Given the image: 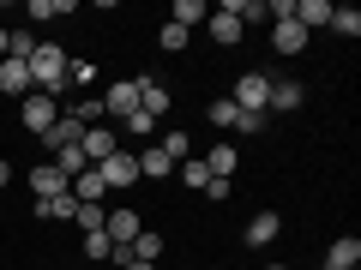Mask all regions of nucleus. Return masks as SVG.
I'll use <instances>...</instances> for the list:
<instances>
[{
    "label": "nucleus",
    "instance_id": "obj_22",
    "mask_svg": "<svg viewBox=\"0 0 361 270\" xmlns=\"http://www.w3.org/2000/svg\"><path fill=\"white\" fill-rule=\"evenodd\" d=\"M66 13H73L66 0H30V6H25V18H30V25H54V18H66Z\"/></svg>",
    "mask_w": 361,
    "mask_h": 270
},
{
    "label": "nucleus",
    "instance_id": "obj_18",
    "mask_svg": "<svg viewBox=\"0 0 361 270\" xmlns=\"http://www.w3.org/2000/svg\"><path fill=\"white\" fill-rule=\"evenodd\" d=\"M205 0H175V6H169V25H180V30H199L205 25Z\"/></svg>",
    "mask_w": 361,
    "mask_h": 270
},
{
    "label": "nucleus",
    "instance_id": "obj_38",
    "mask_svg": "<svg viewBox=\"0 0 361 270\" xmlns=\"http://www.w3.org/2000/svg\"><path fill=\"white\" fill-rule=\"evenodd\" d=\"M265 270H289V264H265Z\"/></svg>",
    "mask_w": 361,
    "mask_h": 270
},
{
    "label": "nucleus",
    "instance_id": "obj_14",
    "mask_svg": "<svg viewBox=\"0 0 361 270\" xmlns=\"http://www.w3.org/2000/svg\"><path fill=\"white\" fill-rule=\"evenodd\" d=\"M78 139H85V127H78L73 115H61V120H54L49 132H42V150L54 156V150H66V144H78Z\"/></svg>",
    "mask_w": 361,
    "mask_h": 270
},
{
    "label": "nucleus",
    "instance_id": "obj_33",
    "mask_svg": "<svg viewBox=\"0 0 361 270\" xmlns=\"http://www.w3.org/2000/svg\"><path fill=\"white\" fill-rule=\"evenodd\" d=\"M121 127H127V132H139V139H151V132H157V120H151V115H127Z\"/></svg>",
    "mask_w": 361,
    "mask_h": 270
},
{
    "label": "nucleus",
    "instance_id": "obj_13",
    "mask_svg": "<svg viewBox=\"0 0 361 270\" xmlns=\"http://www.w3.org/2000/svg\"><path fill=\"white\" fill-rule=\"evenodd\" d=\"M325 270H361V240L355 234H343V240L325 246Z\"/></svg>",
    "mask_w": 361,
    "mask_h": 270
},
{
    "label": "nucleus",
    "instance_id": "obj_21",
    "mask_svg": "<svg viewBox=\"0 0 361 270\" xmlns=\"http://www.w3.org/2000/svg\"><path fill=\"white\" fill-rule=\"evenodd\" d=\"M169 174H175V162H169L157 144H151V150H139V180H169Z\"/></svg>",
    "mask_w": 361,
    "mask_h": 270
},
{
    "label": "nucleus",
    "instance_id": "obj_11",
    "mask_svg": "<svg viewBox=\"0 0 361 270\" xmlns=\"http://www.w3.org/2000/svg\"><path fill=\"white\" fill-rule=\"evenodd\" d=\"M277 234H283V217L277 210H253L247 217V246H271Z\"/></svg>",
    "mask_w": 361,
    "mask_h": 270
},
{
    "label": "nucleus",
    "instance_id": "obj_6",
    "mask_svg": "<svg viewBox=\"0 0 361 270\" xmlns=\"http://www.w3.org/2000/svg\"><path fill=\"white\" fill-rule=\"evenodd\" d=\"M103 115H139V78H115L109 84V96H103Z\"/></svg>",
    "mask_w": 361,
    "mask_h": 270
},
{
    "label": "nucleus",
    "instance_id": "obj_37",
    "mask_svg": "<svg viewBox=\"0 0 361 270\" xmlns=\"http://www.w3.org/2000/svg\"><path fill=\"white\" fill-rule=\"evenodd\" d=\"M0 60H6V30H0Z\"/></svg>",
    "mask_w": 361,
    "mask_h": 270
},
{
    "label": "nucleus",
    "instance_id": "obj_32",
    "mask_svg": "<svg viewBox=\"0 0 361 270\" xmlns=\"http://www.w3.org/2000/svg\"><path fill=\"white\" fill-rule=\"evenodd\" d=\"M205 120H211V127H235V120H241V108H235L229 96H217V103L205 108Z\"/></svg>",
    "mask_w": 361,
    "mask_h": 270
},
{
    "label": "nucleus",
    "instance_id": "obj_23",
    "mask_svg": "<svg viewBox=\"0 0 361 270\" xmlns=\"http://www.w3.org/2000/svg\"><path fill=\"white\" fill-rule=\"evenodd\" d=\"M175 174H180V186H193V193H205L211 168H205V156H187V162H175Z\"/></svg>",
    "mask_w": 361,
    "mask_h": 270
},
{
    "label": "nucleus",
    "instance_id": "obj_29",
    "mask_svg": "<svg viewBox=\"0 0 361 270\" xmlns=\"http://www.w3.org/2000/svg\"><path fill=\"white\" fill-rule=\"evenodd\" d=\"M127 252H133V258H145V264H157V258H163V234H151V229H145L139 240L127 246Z\"/></svg>",
    "mask_w": 361,
    "mask_h": 270
},
{
    "label": "nucleus",
    "instance_id": "obj_34",
    "mask_svg": "<svg viewBox=\"0 0 361 270\" xmlns=\"http://www.w3.org/2000/svg\"><path fill=\"white\" fill-rule=\"evenodd\" d=\"M229 193H235V180H205V198H211V205H223Z\"/></svg>",
    "mask_w": 361,
    "mask_h": 270
},
{
    "label": "nucleus",
    "instance_id": "obj_17",
    "mask_svg": "<svg viewBox=\"0 0 361 270\" xmlns=\"http://www.w3.org/2000/svg\"><path fill=\"white\" fill-rule=\"evenodd\" d=\"M205 168H211V180H235V168H241L235 144H211V150H205Z\"/></svg>",
    "mask_w": 361,
    "mask_h": 270
},
{
    "label": "nucleus",
    "instance_id": "obj_5",
    "mask_svg": "<svg viewBox=\"0 0 361 270\" xmlns=\"http://www.w3.org/2000/svg\"><path fill=\"white\" fill-rule=\"evenodd\" d=\"M66 193H73V180H66L54 162H37V168H30V198H66Z\"/></svg>",
    "mask_w": 361,
    "mask_h": 270
},
{
    "label": "nucleus",
    "instance_id": "obj_31",
    "mask_svg": "<svg viewBox=\"0 0 361 270\" xmlns=\"http://www.w3.org/2000/svg\"><path fill=\"white\" fill-rule=\"evenodd\" d=\"M85 258H97V264H115V246H109V234H85Z\"/></svg>",
    "mask_w": 361,
    "mask_h": 270
},
{
    "label": "nucleus",
    "instance_id": "obj_12",
    "mask_svg": "<svg viewBox=\"0 0 361 270\" xmlns=\"http://www.w3.org/2000/svg\"><path fill=\"white\" fill-rule=\"evenodd\" d=\"M295 108H301V84H295V78H271L265 115H295Z\"/></svg>",
    "mask_w": 361,
    "mask_h": 270
},
{
    "label": "nucleus",
    "instance_id": "obj_25",
    "mask_svg": "<svg viewBox=\"0 0 361 270\" xmlns=\"http://www.w3.org/2000/svg\"><path fill=\"white\" fill-rule=\"evenodd\" d=\"M187 42H193V30H180V25H169V18H163V30H157V49H163V54H180Z\"/></svg>",
    "mask_w": 361,
    "mask_h": 270
},
{
    "label": "nucleus",
    "instance_id": "obj_10",
    "mask_svg": "<svg viewBox=\"0 0 361 270\" xmlns=\"http://www.w3.org/2000/svg\"><path fill=\"white\" fill-rule=\"evenodd\" d=\"M78 150H85V162H90V168H97V162H109V156H115L121 144H115V132H109V127H85Z\"/></svg>",
    "mask_w": 361,
    "mask_h": 270
},
{
    "label": "nucleus",
    "instance_id": "obj_2",
    "mask_svg": "<svg viewBox=\"0 0 361 270\" xmlns=\"http://www.w3.org/2000/svg\"><path fill=\"white\" fill-rule=\"evenodd\" d=\"M241 115H265V103H271V78L265 72H241L235 78V96H229Z\"/></svg>",
    "mask_w": 361,
    "mask_h": 270
},
{
    "label": "nucleus",
    "instance_id": "obj_9",
    "mask_svg": "<svg viewBox=\"0 0 361 270\" xmlns=\"http://www.w3.org/2000/svg\"><path fill=\"white\" fill-rule=\"evenodd\" d=\"M30 90H37V84H30V66H25V60H0V96L25 103Z\"/></svg>",
    "mask_w": 361,
    "mask_h": 270
},
{
    "label": "nucleus",
    "instance_id": "obj_7",
    "mask_svg": "<svg viewBox=\"0 0 361 270\" xmlns=\"http://www.w3.org/2000/svg\"><path fill=\"white\" fill-rule=\"evenodd\" d=\"M103 234H109V246H133V240L145 234V222H139V210H109Z\"/></svg>",
    "mask_w": 361,
    "mask_h": 270
},
{
    "label": "nucleus",
    "instance_id": "obj_30",
    "mask_svg": "<svg viewBox=\"0 0 361 270\" xmlns=\"http://www.w3.org/2000/svg\"><path fill=\"white\" fill-rule=\"evenodd\" d=\"M73 222H78V234H97V229L109 222V210H103V205H78V210H73Z\"/></svg>",
    "mask_w": 361,
    "mask_h": 270
},
{
    "label": "nucleus",
    "instance_id": "obj_26",
    "mask_svg": "<svg viewBox=\"0 0 361 270\" xmlns=\"http://www.w3.org/2000/svg\"><path fill=\"white\" fill-rule=\"evenodd\" d=\"M331 30L355 42V37H361V13H355V6H331Z\"/></svg>",
    "mask_w": 361,
    "mask_h": 270
},
{
    "label": "nucleus",
    "instance_id": "obj_36",
    "mask_svg": "<svg viewBox=\"0 0 361 270\" xmlns=\"http://www.w3.org/2000/svg\"><path fill=\"white\" fill-rule=\"evenodd\" d=\"M6 180H13V162H6V156H0V186H6Z\"/></svg>",
    "mask_w": 361,
    "mask_h": 270
},
{
    "label": "nucleus",
    "instance_id": "obj_20",
    "mask_svg": "<svg viewBox=\"0 0 361 270\" xmlns=\"http://www.w3.org/2000/svg\"><path fill=\"white\" fill-rule=\"evenodd\" d=\"M30 210H37L42 222H73V210H78V198H73V193H66V198H37V205H30Z\"/></svg>",
    "mask_w": 361,
    "mask_h": 270
},
{
    "label": "nucleus",
    "instance_id": "obj_16",
    "mask_svg": "<svg viewBox=\"0 0 361 270\" xmlns=\"http://www.w3.org/2000/svg\"><path fill=\"white\" fill-rule=\"evenodd\" d=\"M139 115H151V120L169 115V90L157 84V78H139Z\"/></svg>",
    "mask_w": 361,
    "mask_h": 270
},
{
    "label": "nucleus",
    "instance_id": "obj_28",
    "mask_svg": "<svg viewBox=\"0 0 361 270\" xmlns=\"http://www.w3.org/2000/svg\"><path fill=\"white\" fill-rule=\"evenodd\" d=\"M157 150H163L169 162H187V156H193V139H187V132H163V144H157Z\"/></svg>",
    "mask_w": 361,
    "mask_h": 270
},
{
    "label": "nucleus",
    "instance_id": "obj_15",
    "mask_svg": "<svg viewBox=\"0 0 361 270\" xmlns=\"http://www.w3.org/2000/svg\"><path fill=\"white\" fill-rule=\"evenodd\" d=\"M271 49L277 54H301L307 49V30H301L295 18H283V25H271Z\"/></svg>",
    "mask_w": 361,
    "mask_h": 270
},
{
    "label": "nucleus",
    "instance_id": "obj_27",
    "mask_svg": "<svg viewBox=\"0 0 361 270\" xmlns=\"http://www.w3.org/2000/svg\"><path fill=\"white\" fill-rule=\"evenodd\" d=\"M54 168H61L66 180H78V174H85L90 162H85V150H78V144H66V150H54Z\"/></svg>",
    "mask_w": 361,
    "mask_h": 270
},
{
    "label": "nucleus",
    "instance_id": "obj_3",
    "mask_svg": "<svg viewBox=\"0 0 361 270\" xmlns=\"http://www.w3.org/2000/svg\"><path fill=\"white\" fill-rule=\"evenodd\" d=\"M97 174H103L109 193H127V186H139V156H133V150H115L109 162H97Z\"/></svg>",
    "mask_w": 361,
    "mask_h": 270
},
{
    "label": "nucleus",
    "instance_id": "obj_4",
    "mask_svg": "<svg viewBox=\"0 0 361 270\" xmlns=\"http://www.w3.org/2000/svg\"><path fill=\"white\" fill-rule=\"evenodd\" d=\"M18 120H25V127L42 139V132H49L54 120H61V103H54V96H42V90H30L25 103H18Z\"/></svg>",
    "mask_w": 361,
    "mask_h": 270
},
{
    "label": "nucleus",
    "instance_id": "obj_1",
    "mask_svg": "<svg viewBox=\"0 0 361 270\" xmlns=\"http://www.w3.org/2000/svg\"><path fill=\"white\" fill-rule=\"evenodd\" d=\"M25 66H30V84L61 103V90H66V54H61V42H37V54H30Z\"/></svg>",
    "mask_w": 361,
    "mask_h": 270
},
{
    "label": "nucleus",
    "instance_id": "obj_19",
    "mask_svg": "<svg viewBox=\"0 0 361 270\" xmlns=\"http://www.w3.org/2000/svg\"><path fill=\"white\" fill-rule=\"evenodd\" d=\"M73 198H78V205H103V198H109V186H103V174H97V168H85V174L73 180Z\"/></svg>",
    "mask_w": 361,
    "mask_h": 270
},
{
    "label": "nucleus",
    "instance_id": "obj_8",
    "mask_svg": "<svg viewBox=\"0 0 361 270\" xmlns=\"http://www.w3.org/2000/svg\"><path fill=\"white\" fill-rule=\"evenodd\" d=\"M241 30H247V25H241V18L229 13V6H217V13L205 18V37L217 42V49H235V42H241Z\"/></svg>",
    "mask_w": 361,
    "mask_h": 270
},
{
    "label": "nucleus",
    "instance_id": "obj_24",
    "mask_svg": "<svg viewBox=\"0 0 361 270\" xmlns=\"http://www.w3.org/2000/svg\"><path fill=\"white\" fill-rule=\"evenodd\" d=\"M73 120H78V127H103V96H78V103H73Z\"/></svg>",
    "mask_w": 361,
    "mask_h": 270
},
{
    "label": "nucleus",
    "instance_id": "obj_35",
    "mask_svg": "<svg viewBox=\"0 0 361 270\" xmlns=\"http://www.w3.org/2000/svg\"><path fill=\"white\" fill-rule=\"evenodd\" d=\"M121 270H157V264H145V258H127V264H121Z\"/></svg>",
    "mask_w": 361,
    "mask_h": 270
}]
</instances>
